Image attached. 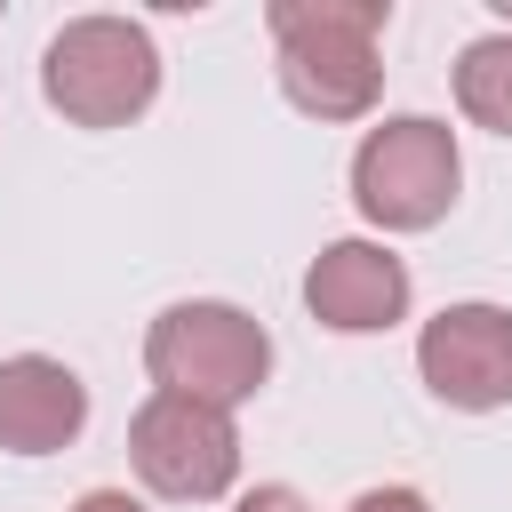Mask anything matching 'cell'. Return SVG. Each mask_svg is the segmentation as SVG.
<instances>
[{
    "label": "cell",
    "mask_w": 512,
    "mask_h": 512,
    "mask_svg": "<svg viewBox=\"0 0 512 512\" xmlns=\"http://www.w3.org/2000/svg\"><path fill=\"white\" fill-rule=\"evenodd\" d=\"M384 0H272V48H280V88L312 120H360L384 88L376 40H384Z\"/></svg>",
    "instance_id": "obj_1"
},
{
    "label": "cell",
    "mask_w": 512,
    "mask_h": 512,
    "mask_svg": "<svg viewBox=\"0 0 512 512\" xmlns=\"http://www.w3.org/2000/svg\"><path fill=\"white\" fill-rule=\"evenodd\" d=\"M40 88L72 128H128L160 96V48L128 16H72L40 56Z\"/></svg>",
    "instance_id": "obj_2"
},
{
    "label": "cell",
    "mask_w": 512,
    "mask_h": 512,
    "mask_svg": "<svg viewBox=\"0 0 512 512\" xmlns=\"http://www.w3.org/2000/svg\"><path fill=\"white\" fill-rule=\"evenodd\" d=\"M144 368H152L160 392H184V400H208V408H240L272 376V336L240 304H168L152 320V336H144Z\"/></svg>",
    "instance_id": "obj_3"
},
{
    "label": "cell",
    "mask_w": 512,
    "mask_h": 512,
    "mask_svg": "<svg viewBox=\"0 0 512 512\" xmlns=\"http://www.w3.org/2000/svg\"><path fill=\"white\" fill-rule=\"evenodd\" d=\"M456 184H464L456 136L424 112H400V120L368 128L360 152H352V200L384 232H432L456 208Z\"/></svg>",
    "instance_id": "obj_4"
},
{
    "label": "cell",
    "mask_w": 512,
    "mask_h": 512,
    "mask_svg": "<svg viewBox=\"0 0 512 512\" xmlns=\"http://www.w3.org/2000/svg\"><path fill=\"white\" fill-rule=\"evenodd\" d=\"M128 464L152 496L168 504H208L240 480V432H232V408H208V400H184V392H152L128 424Z\"/></svg>",
    "instance_id": "obj_5"
},
{
    "label": "cell",
    "mask_w": 512,
    "mask_h": 512,
    "mask_svg": "<svg viewBox=\"0 0 512 512\" xmlns=\"http://www.w3.org/2000/svg\"><path fill=\"white\" fill-rule=\"evenodd\" d=\"M416 368L448 408H504L512 400V312L504 304H448L416 336Z\"/></svg>",
    "instance_id": "obj_6"
},
{
    "label": "cell",
    "mask_w": 512,
    "mask_h": 512,
    "mask_svg": "<svg viewBox=\"0 0 512 512\" xmlns=\"http://www.w3.org/2000/svg\"><path fill=\"white\" fill-rule=\"evenodd\" d=\"M304 304L336 336H376V328L408 320V264L392 248H376V240H336V248L312 256Z\"/></svg>",
    "instance_id": "obj_7"
},
{
    "label": "cell",
    "mask_w": 512,
    "mask_h": 512,
    "mask_svg": "<svg viewBox=\"0 0 512 512\" xmlns=\"http://www.w3.org/2000/svg\"><path fill=\"white\" fill-rule=\"evenodd\" d=\"M80 424H88V384L64 360H48V352L0 360V448L56 456V448L80 440Z\"/></svg>",
    "instance_id": "obj_8"
},
{
    "label": "cell",
    "mask_w": 512,
    "mask_h": 512,
    "mask_svg": "<svg viewBox=\"0 0 512 512\" xmlns=\"http://www.w3.org/2000/svg\"><path fill=\"white\" fill-rule=\"evenodd\" d=\"M456 104H464L472 128L512 136V32H480L456 56Z\"/></svg>",
    "instance_id": "obj_9"
},
{
    "label": "cell",
    "mask_w": 512,
    "mask_h": 512,
    "mask_svg": "<svg viewBox=\"0 0 512 512\" xmlns=\"http://www.w3.org/2000/svg\"><path fill=\"white\" fill-rule=\"evenodd\" d=\"M232 512H312V504H304V496H296L288 480H264V488H248V496H240Z\"/></svg>",
    "instance_id": "obj_10"
},
{
    "label": "cell",
    "mask_w": 512,
    "mask_h": 512,
    "mask_svg": "<svg viewBox=\"0 0 512 512\" xmlns=\"http://www.w3.org/2000/svg\"><path fill=\"white\" fill-rule=\"evenodd\" d=\"M344 512H432L416 488H368V496H352Z\"/></svg>",
    "instance_id": "obj_11"
},
{
    "label": "cell",
    "mask_w": 512,
    "mask_h": 512,
    "mask_svg": "<svg viewBox=\"0 0 512 512\" xmlns=\"http://www.w3.org/2000/svg\"><path fill=\"white\" fill-rule=\"evenodd\" d=\"M72 512H144V504H136L128 488H88V496H80Z\"/></svg>",
    "instance_id": "obj_12"
}]
</instances>
